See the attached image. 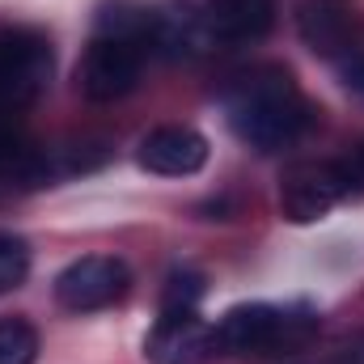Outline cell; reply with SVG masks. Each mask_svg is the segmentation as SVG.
<instances>
[{
	"label": "cell",
	"instance_id": "6da1fadb",
	"mask_svg": "<svg viewBox=\"0 0 364 364\" xmlns=\"http://www.w3.org/2000/svg\"><path fill=\"white\" fill-rule=\"evenodd\" d=\"M225 114H229V127L237 132V140H246L259 153L296 144L318 123L314 102L301 93L288 68H275V64L233 77V85L225 90Z\"/></svg>",
	"mask_w": 364,
	"mask_h": 364
},
{
	"label": "cell",
	"instance_id": "7a4b0ae2",
	"mask_svg": "<svg viewBox=\"0 0 364 364\" xmlns=\"http://www.w3.org/2000/svg\"><path fill=\"white\" fill-rule=\"evenodd\" d=\"M318 331V318L309 309H292V305H233L212 331L208 343L216 356H284V352H301L309 343V335Z\"/></svg>",
	"mask_w": 364,
	"mask_h": 364
},
{
	"label": "cell",
	"instance_id": "3957f363",
	"mask_svg": "<svg viewBox=\"0 0 364 364\" xmlns=\"http://www.w3.org/2000/svg\"><path fill=\"white\" fill-rule=\"evenodd\" d=\"M55 68L51 38L34 26H0V119L30 110Z\"/></svg>",
	"mask_w": 364,
	"mask_h": 364
},
{
	"label": "cell",
	"instance_id": "277c9868",
	"mask_svg": "<svg viewBox=\"0 0 364 364\" xmlns=\"http://www.w3.org/2000/svg\"><path fill=\"white\" fill-rule=\"evenodd\" d=\"M144 47L119 34H93V43L85 47L81 64H77V90L90 102H119L140 85L144 73Z\"/></svg>",
	"mask_w": 364,
	"mask_h": 364
},
{
	"label": "cell",
	"instance_id": "5b68a950",
	"mask_svg": "<svg viewBox=\"0 0 364 364\" xmlns=\"http://www.w3.org/2000/svg\"><path fill=\"white\" fill-rule=\"evenodd\" d=\"M127 284H132V272H127L123 259L90 255V259L68 263L55 275V301L68 314H93V309H106V305L123 301Z\"/></svg>",
	"mask_w": 364,
	"mask_h": 364
},
{
	"label": "cell",
	"instance_id": "8992f818",
	"mask_svg": "<svg viewBox=\"0 0 364 364\" xmlns=\"http://www.w3.org/2000/svg\"><path fill=\"white\" fill-rule=\"evenodd\" d=\"M343 199H348V191H343L335 161H296L292 170H284L279 212L292 225H314Z\"/></svg>",
	"mask_w": 364,
	"mask_h": 364
},
{
	"label": "cell",
	"instance_id": "52a82bcc",
	"mask_svg": "<svg viewBox=\"0 0 364 364\" xmlns=\"http://www.w3.org/2000/svg\"><path fill=\"white\" fill-rule=\"evenodd\" d=\"M136 161H140V170L161 174V178H191L208 166V140L195 127L166 123V127H153L140 140Z\"/></svg>",
	"mask_w": 364,
	"mask_h": 364
},
{
	"label": "cell",
	"instance_id": "ba28073f",
	"mask_svg": "<svg viewBox=\"0 0 364 364\" xmlns=\"http://www.w3.org/2000/svg\"><path fill=\"white\" fill-rule=\"evenodd\" d=\"M296 30L314 55L335 60V55L352 51V43L360 34V17H356L352 0H301L296 4Z\"/></svg>",
	"mask_w": 364,
	"mask_h": 364
},
{
	"label": "cell",
	"instance_id": "9c48e42d",
	"mask_svg": "<svg viewBox=\"0 0 364 364\" xmlns=\"http://www.w3.org/2000/svg\"><path fill=\"white\" fill-rule=\"evenodd\" d=\"M203 26L212 43H259L275 26V0H208Z\"/></svg>",
	"mask_w": 364,
	"mask_h": 364
},
{
	"label": "cell",
	"instance_id": "30bf717a",
	"mask_svg": "<svg viewBox=\"0 0 364 364\" xmlns=\"http://www.w3.org/2000/svg\"><path fill=\"white\" fill-rule=\"evenodd\" d=\"M144 356L153 364H195L199 356H212L208 326L199 322V314H161L144 343Z\"/></svg>",
	"mask_w": 364,
	"mask_h": 364
},
{
	"label": "cell",
	"instance_id": "8fae6325",
	"mask_svg": "<svg viewBox=\"0 0 364 364\" xmlns=\"http://www.w3.org/2000/svg\"><path fill=\"white\" fill-rule=\"evenodd\" d=\"M0 182H21V186H43V144L26 136L17 119H0Z\"/></svg>",
	"mask_w": 364,
	"mask_h": 364
},
{
	"label": "cell",
	"instance_id": "7c38bea8",
	"mask_svg": "<svg viewBox=\"0 0 364 364\" xmlns=\"http://www.w3.org/2000/svg\"><path fill=\"white\" fill-rule=\"evenodd\" d=\"M38 331L26 318H0V364H34Z\"/></svg>",
	"mask_w": 364,
	"mask_h": 364
},
{
	"label": "cell",
	"instance_id": "4fadbf2b",
	"mask_svg": "<svg viewBox=\"0 0 364 364\" xmlns=\"http://www.w3.org/2000/svg\"><path fill=\"white\" fill-rule=\"evenodd\" d=\"M203 301V275L199 272H174L161 288V314H199Z\"/></svg>",
	"mask_w": 364,
	"mask_h": 364
},
{
	"label": "cell",
	"instance_id": "5bb4252c",
	"mask_svg": "<svg viewBox=\"0 0 364 364\" xmlns=\"http://www.w3.org/2000/svg\"><path fill=\"white\" fill-rule=\"evenodd\" d=\"M30 275V246L13 233H0V292L21 288Z\"/></svg>",
	"mask_w": 364,
	"mask_h": 364
},
{
	"label": "cell",
	"instance_id": "9a60e30c",
	"mask_svg": "<svg viewBox=\"0 0 364 364\" xmlns=\"http://www.w3.org/2000/svg\"><path fill=\"white\" fill-rule=\"evenodd\" d=\"M335 170H339V178H343L348 199H352V195H364V136H356V140L348 144L343 157H335Z\"/></svg>",
	"mask_w": 364,
	"mask_h": 364
},
{
	"label": "cell",
	"instance_id": "2e32d148",
	"mask_svg": "<svg viewBox=\"0 0 364 364\" xmlns=\"http://www.w3.org/2000/svg\"><path fill=\"white\" fill-rule=\"evenodd\" d=\"M343 81H348V90H356L364 97V51H360V55H352V60L343 64Z\"/></svg>",
	"mask_w": 364,
	"mask_h": 364
},
{
	"label": "cell",
	"instance_id": "e0dca14e",
	"mask_svg": "<svg viewBox=\"0 0 364 364\" xmlns=\"http://www.w3.org/2000/svg\"><path fill=\"white\" fill-rule=\"evenodd\" d=\"M335 364H364V339L356 343V348H343V352H339V360H335Z\"/></svg>",
	"mask_w": 364,
	"mask_h": 364
}]
</instances>
